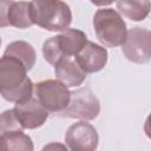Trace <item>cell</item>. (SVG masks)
I'll list each match as a JSON object with an SVG mask.
<instances>
[{
	"label": "cell",
	"instance_id": "obj_1",
	"mask_svg": "<svg viewBox=\"0 0 151 151\" xmlns=\"http://www.w3.org/2000/svg\"><path fill=\"white\" fill-rule=\"evenodd\" d=\"M34 84L27 77L25 65L15 57L4 54L0 58V96L19 104L33 97Z\"/></svg>",
	"mask_w": 151,
	"mask_h": 151
},
{
	"label": "cell",
	"instance_id": "obj_2",
	"mask_svg": "<svg viewBox=\"0 0 151 151\" xmlns=\"http://www.w3.org/2000/svg\"><path fill=\"white\" fill-rule=\"evenodd\" d=\"M29 6L33 24L44 29L61 32L72 22L71 8L63 0H32Z\"/></svg>",
	"mask_w": 151,
	"mask_h": 151
},
{
	"label": "cell",
	"instance_id": "obj_3",
	"mask_svg": "<svg viewBox=\"0 0 151 151\" xmlns=\"http://www.w3.org/2000/svg\"><path fill=\"white\" fill-rule=\"evenodd\" d=\"M93 28L104 47L122 46L127 33L124 19L113 8L98 9L93 15Z\"/></svg>",
	"mask_w": 151,
	"mask_h": 151
},
{
	"label": "cell",
	"instance_id": "obj_4",
	"mask_svg": "<svg viewBox=\"0 0 151 151\" xmlns=\"http://www.w3.org/2000/svg\"><path fill=\"white\" fill-rule=\"evenodd\" d=\"M100 113V101L88 87H81L70 93L67 106L55 116L81 120H92Z\"/></svg>",
	"mask_w": 151,
	"mask_h": 151
},
{
	"label": "cell",
	"instance_id": "obj_5",
	"mask_svg": "<svg viewBox=\"0 0 151 151\" xmlns=\"http://www.w3.org/2000/svg\"><path fill=\"white\" fill-rule=\"evenodd\" d=\"M70 91L66 85L59 80L47 79L34 84L33 96L48 111V113H59L68 104Z\"/></svg>",
	"mask_w": 151,
	"mask_h": 151
},
{
	"label": "cell",
	"instance_id": "obj_6",
	"mask_svg": "<svg viewBox=\"0 0 151 151\" xmlns=\"http://www.w3.org/2000/svg\"><path fill=\"white\" fill-rule=\"evenodd\" d=\"M125 58L134 64H146L151 57V32L144 27L131 28L122 44Z\"/></svg>",
	"mask_w": 151,
	"mask_h": 151
},
{
	"label": "cell",
	"instance_id": "obj_7",
	"mask_svg": "<svg viewBox=\"0 0 151 151\" xmlns=\"http://www.w3.org/2000/svg\"><path fill=\"white\" fill-rule=\"evenodd\" d=\"M99 142L98 132L86 120L72 124L65 133V144L72 151H93Z\"/></svg>",
	"mask_w": 151,
	"mask_h": 151
},
{
	"label": "cell",
	"instance_id": "obj_8",
	"mask_svg": "<svg viewBox=\"0 0 151 151\" xmlns=\"http://www.w3.org/2000/svg\"><path fill=\"white\" fill-rule=\"evenodd\" d=\"M13 110L24 130H34L42 126L50 114L34 96L24 103L15 104Z\"/></svg>",
	"mask_w": 151,
	"mask_h": 151
},
{
	"label": "cell",
	"instance_id": "obj_9",
	"mask_svg": "<svg viewBox=\"0 0 151 151\" xmlns=\"http://www.w3.org/2000/svg\"><path fill=\"white\" fill-rule=\"evenodd\" d=\"M78 65L85 73H96L101 71L107 63V51L104 46L88 41L74 55Z\"/></svg>",
	"mask_w": 151,
	"mask_h": 151
},
{
	"label": "cell",
	"instance_id": "obj_10",
	"mask_svg": "<svg viewBox=\"0 0 151 151\" xmlns=\"http://www.w3.org/2000/svg\"><path fill=\"white\" fill-rule=\"evenodd\" d=\"M54 73L57 79L67 87H77L81 85L85 81L87 74L78 65L76 58L68 55L61 57L55 63Z\"/></svg>",
	"mask_w": 151,
	"mask_h": 151
},
{
	"label": "cell",
	"instance_id": "obj_11",
	"mask_svg": "<svg viewBox=\"0 0 151 151\" xmlns=\"http://www.w3.org/2000/svg\"><path fill=\"white\" fill-rule=\"evenodd\" d=\"M63 55L74 57L87 42L86 34L77 28H66L55 35Z\"/></svg>",
	"mask_w": 151,
	"mask_h": 151
},
{
	"label": "cell",
	"instance_id": "obj_12",
	"mask_svg": "<svg viewBox=\"0 0 151 151\" xmlns=\"http://www.w3.org/2000/svg\"><path fill=\"white\" fill-rule=\"evenodd\" d=\"M117 12L132 21H142L150 13V0H116Z\"/></svg>",
	"mask_w": 151,
	"mask_h": 151
},
{
	"label": "cell",
	"instance_id": "obj_13",
	"mask_svg": "<svg viewBox=\"0 0 151 151\" xmlns=\"http://www.w3.org/2000/svg\"><path fill=\"white\" fill-rule=\"evenodd\" d=\"M4 54L18 58L25 65L27 71H31L37 61V53L34 47L24 40H15L8 44Z\"/></svg>",
	"mask_w": 151,
	"mask_h": 151
},
{
	"label": "cell",
	"instance_id": "obj_14",
	"mask_svg": "<svg viewBox=\"0 0 151 151\" xmlns=\"http://www.w3.org/2000/svg\"><path fill=\"white\" fill-rule=\"evenodd\" d=\"M34 149L29 136L17 130L0 134V150L2 151H32Z\"/></svg>",
	"mask_w": 151,
	"mask_h": 151
},
{
	"label": "cell",
	"instance_id": "obj_15",
	"mask_svg": "<svg viewBox=\"0 0 151 151\" xmlns=\"http://www.w3.org/2000/svg\"><path fill=\"white\" fill-rule=\"evenodd\" d=\"M7 19L11 26L17 28H28L33 24L32 17H31V6L27 1H12Z\"/></svg>",
	"mask_w": 151,
	"mask_h": 151
},
{
	"label": "cell",
	"instance_id": "obj_16",
	"mask_svg": "<svg viewBox=\"0 0 151 151\" xmlns=\"http://www.w3.org/2000/svg\"><path fill=\"white\" fill-rule=\"evenodd\" d=\"M42 55H44V59L51 64V65H55V63L61 58L64 57L63 53H61V50L58 45V41H57V37H51L48 38L47 40H45L44 45H42Z\"/></svg>",
	"mask_w": 151,
	"mask_h": 151
},
{
	"label": "cell",
	"instance_id": "obj_17",
	"mask_svg": "<svg viewBox=\"0 0 151 151\" xmlns=\"http://www.w3.org/2000/svg\"><path fill=\"white\" fill-rule=\"evenodd\" d=\"M17 130H24V129L20 125V123L14 113V110L13 109L5 110L0 114V134L17 131Z\"/></svg>",
	"mask_w": 151,
	"mask_h": 151
},
{
	"label": "cell",
	"instance_id": "obj_18",
	"mask_svg": "<svg viewBox=\"0 0 151 151\" xmlns=\"http://www.w3.org/2000/svg\"><path fill=\"white\" fill-rule=\"evenodd\" d=\"M11 4H12V0H0V27L9 26L7 13H8V8Z\"/></svg>",
	"mask_w": 151,
	"mask_h": 151
},
{
	"label": "cell",
	"instance_id": "obj_19",
	"mask_svg": "<svg viewBox=\"0 0 151 151\" xmlns=\"http://www.w3.org/2000/svg\"><path fill=\"white\" fill-rule=\"evenodd\" d=\"M94 6H98V7H103V6H109L111 5L113 1L116 0H90Z\"/></svg>",
	"mask_w": 151,
	"mask_h": 151
},
{
	"label": "cell",
	"instance_id": "obj_20",
	"mask_svg": "<svg viewBox=\"0 0 151 151\" xmlns=\"http://www.w3.org/2000/svg\"><path fill=\"white\" fill-rule=\"evenodd\" d=\"M52 147H60V149H67L66 145H59V144H50V145H46L44 146V150H47V149H52Z\"/></svg>",
	"mask_w": 151,
	"mask_h": 151
},
{
	"label": "cell",
	"instance_id": "obj_21",
	"mask_svg": "<svg viewBox=\"0 0 151 151\" xmlns=\"http://www.w3.org/2000/svg\"><path fill=\"white\" fill-rule=\"evenodd\" d=\"M0 46H1V38H0Z\"/></svg>",
	"mask_w": 151,
	"mask_h": 151
}]
</instances>
